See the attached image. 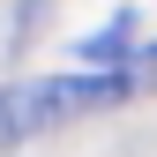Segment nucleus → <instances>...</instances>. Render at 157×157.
I'll use <instances>...</instances> for the list:
<instances>
[{"mask_svg": "<svg viewBox=\"0 0 157 157\" xmlns=\"http://www.w3.org/2000/svg\"><path fill=\"white\" fill-rule=\"evenodd\" d=\"M142 90V67H82V75H37L0 90V150H23L37 135H60L105 105H127Z\"/></svg>", "mask_w": 157, "mask_h": 157, "instance_id": "obj_1", "label": "nucleus"}]
</instances>
